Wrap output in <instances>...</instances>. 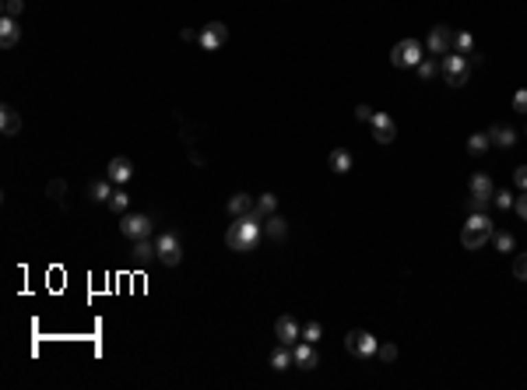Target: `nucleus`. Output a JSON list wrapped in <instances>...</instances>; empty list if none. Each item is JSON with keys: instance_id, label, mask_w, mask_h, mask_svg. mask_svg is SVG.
Wrapping results in <instances>:
<instances>
[{"instance_id": "nucleus-1", "label": "nucleus", "mask_w": 527, "mask_h": 390, "mask_svg": "<svg viewBox=\"0 0 527 390\" xmlns=\"http://www.w3.org/2000/svg\"><path fill=\"white\" fill-rule=\"evenodd\" d=\"M260 236H264V218L254 211V215L232 218V225H229V232H225V243H229V250H236V253H254V246L260 243Z\"/></svg>"}, {"instance_id": "nucleus-2", "label": "nucleus", "mask_w": 527, "mask_h": 390, "mask_svg": "<svg viewBox=\"0 0 527 390\" xmlns=\"http://www.w3.org/2000/svg\"><path fill=\"white\" fill-rule=\"evenodd\" d=\"M492 218L485 215V211H471V218H468V225L460 229V243L468 246V250H482L489 239H492Z\"/></svg>"}, {"instance_id": "nucleus-3", "label": "nucleus", "mask_w": 527, "mask_h": 390, "mask_svg": "<svg viewBox=\"0 0 527 390\" xmlns=\"http://www.w3.org/2000/svg\"><path fill=\"white\" fill-rule=\"evenodd\" d=\"M440 71H443V78H447L450 88H460V84H468L471 60L464 56V53H447V56H440Z\"/></svg>"}, {"instance_id": "nucleus-4", "label": "nucleus", "mask_w": 527, "mask_h": 390, "mask_svg": "<svg viewBox=\"0 0 527 390\" xmlns=\"http://www.w3.org/2000/svg\"><path fill=\"white\" fill-rule=\"evenodd\" d=\"M422 43L418 39H401V43H394V49H390V64L394 67H401V71H405V67H418L422 64Z\"/></svg>"}, {"instance_id": "nucleus-5", "label": "nucleus", "mask_w": 527, "mask_h": 390, "mask_svg": "<svg viewBox=\"0 0 527 390\" xmlns=\"http://www.w3.org/2000/svg\"><path fill=\"white\" fill-rule=\"evenodd\" d=\"M120 232L137 243V239H148V236L155 232V222H151V215H141V211H134V215H120Z\"/></svg>"}, {"instance_id": "nucleus-6", "label": "nucleus", "mask_w": 527, "mask_h": 390, "mask_svg": "<svg viewBox=\"0 0 527 390\" xmlns=\"http://www.w3.org/2000/svg\"><path fill=\"white\" fill-rule=\"evenodd\" d=\"M155 250H159V260L166 267H176L183 260V243H179L176 232H159L155 236Z\"/></svg>"}, {"instance_id": "nucleus-7", "label": "nucleus", "mask_w": 527, "mask_h": 390, "mask_svg": "<svg viewBox=\"0 0 527 390\" xmlns=\"http://www.w3.org/2000/svg\"><path fill=\"white\" fill-rule=\"evenodd\" d=\"M225 39H229V28L222 25V21H208L201 32H197V46L201 49H208V53H214V49H222L225 46Z\"/></svg>"}, {"instance_id": "nucleus-8", "label": "nucleus", "mask_w": 527, "mask_h": 390, "mask_svg": "<svg viewBox=\"0 0 527 390\" xmlns=\"http://www.w3.org/2000/svg\"><path fill=\"white\" fill-rule=\"evenodd\" d=\"M453 36H457V32H453L450 25H432V28H429V43H425L429 53H432V56L453 53Z\"/></svg>"}, {"instance_id": "nucleus-9", "label": "nucleus", "mask_w": 527, "mask_h": 390, "mask_svg": "<svg viewBox=\"0 0 527 390\" xmlns=\"http://www.w3.org/2000/svg\"><path fill=\"white\" fill-rule=\"evenodd\" d=\"M345 348H348L352 355H359V358H373V355H377V348H380V341H377L373 334H369V331H348Z\"/></svg>"}, {"instance_id": "nucleus-10", "label": "nucleus", "mask_w": 527, "mask_h": 390, "mask_svg": "<svg viewBox=\"0 0 527 390\" xmlns=\"http://www.w3.org/2000/svg\"><path fill=\"white\" fill-rule=\"evenodd\" d=\"M274 338H278V345H295L299 338H302V327L295 323V317H278V323H274Z\"/></svg>"}, {"instance_id": "nucleus-11", "label": "nucleus", "mask_w": 527, "mask_h": 390, "mask_svg": "<svg viewBox=\"0 0 527 390\" xmlns=\"http://www.w3.org/2000/svg\"><path fill=\"white\" fill-rule=\"evenodd\" d=\"M369 130H373V141L377 144H390L397 137V127H394V119L387 113H377L373 116V124H369Z\"/></svg>"}, {"instance_id": "nucleus-12", "label": "nucleus", "mask_w": 527, "mask_h": 390, "mask_svg": "<svg viewBox=\"0 0 527 390\" xmlns=\"http://www.w3.org/2000/svg\"><path fill=\"white\" fill-rule=\"evenodd\" d=\"M292 363H295L299 369H317L320 355H317V348L309 345V341H295V345H292Z\"/></svg>"}, {"instance_id": "nucleus-13", "label": "nucleus", "mask_w": 527, "mask_h": 390, "mask_svg": "<svg viewBox=\"0 0 527 390\" xmlns=\"http://www.w3.org/2000/svg\"><path fill=\"white\" fill-rule=\"evenodd\" d=\"M106 176L113 179L116 187H123V183H131V176H134V162L131 159H123V155H116L109 165H106Z\"/></svg>"}, {"instance_id": "nucleus-14", "label": "nucleus", "mask_w": 527, "mask_h": 390, "mask_svg": "<svg viewBox=\"0 0 527 390\" xmlns=\"http://www.w3.org/2000/svg\"><path fill=\"white\" fill-rule=\"evenodd\" d=\"M0 130H4L8 137L21 134V113H18L11 102H4V106H0Z\"/></svg>"}, {"instance_id": "nucleus-15", "label": "nucleus", "mask_w": 527, "mask_h": 390, "mask_svg": "<svg viewBox=\"0 0 527 390\" xmlns=\"http://www.w3.org/2000/svg\"><path fill=\"white\" fill-rule=\"evenodd\" d=\"M254 207H257V197H250V194H232V197H229V215H232V218L254 215Z\"/></svg>"}, {"instance_id": "nucleus-16", "label": "nucleus", "mask_w": 527, "mask_h": 390, "mask_svg": "<svg viewBox=\"0 0 527 390\" xmlns=\"http://www.w3.org/2000/svg\"><path fill=\"white\" fill-rule=\"evenodd\" d=\"M327 165H330V172H337V176H345V172H352V152L348 148H334V152L327 155Z\"/></svg>"}, {"instance_id": "nucleus-17", "label": "nucleus", "mask_w": 527, "mask_h": 390, "mask_svg": "<svg viewBox=\"0 0 527 390\" xmlns=\"http://www.w3.org/2000/svg\"><path fill=\"white\" fill-rule=\"evenodd\" d=\"M21 39V28H18V18H0V46H4V49H11L14 43Z\"/></svg>"}, {"instance_id": "nucleus-18", "label": "nucleus", "mask_w": 527, "mask_h": 390, "mask_svg": "<svg viewBox=\"0 0 527 390\" xmlns=\"http://www.w3.org/2000/svg\"><path fill=\"white\" fill-rule=\"evenodd\" d=\"M485 134H489V141H492L495 148H513V144H517V130H513V127H500V124H495V127H489Z\"/></svg>"}, {"instance_id": "nucleus-19", "label": "nucleus", "mask_w": 527, "mask_h": 390, "mask_svg": "<svg viewBox=\"0 0 527 390\" xmlns=\"http://www.w3.org/2000/svg\"><path fill=\"white\" fill-rule=\"evenodd\" d=\"M151 260H159V250H155V243H148V239H137V243H134V264L144 267V264H151Z\"/></svg>"}, {"instance_id": "nucleus-20", "label": "nucleus", "mask_w": 527, "mask_h": 390, "mask_svg": "<svg viewBox=\"0 0 527 390\" xmlns=\"http://www.w3.org/2000/svg\"><path fill=\"white\" fill-rule=\"evenodd\" d=\"M264 232H267L271 239H285V236H289V222L274 211V215H267V218H264Z\"/></svg>"}, {"instance_id": "nucleus-21", "label": "nucleus", "mask_w": 527, "mask_h": 390, "mask_svg": "<svg viewBox=\"0 0 527 390\" xmlns=\"http://www.w3.org/2000/svg\"><path fill=\"white\" fill-rule=\"evenodd\" d=\"M113 190H116V187H113V179L106 176V179H96L88 194H91V200H96V204H106V200L113 197Z\"/></svg>"}, {"instance_id": "nucleus-22", "label": "nucleus", "mask_w": 527, "mask_h": 390, "mask_svg": "<svg viewBox=\"0 0 527 390\" xmlns=\"http://www.w3.org/2000/svg\"><path fill=\"white\" fill-rule=\"evenodd\" d=\"M106 207H109V211H116V215H127V207H131V194L123 190V187H116L113 197L106 200Z\"/></svg>"}, {"instance_id": "nucleus-23", "label": "nucleus", "mask_w": 527, "mask_h": 390, "mask_svg": "<svg viewBox=\"0 0 527 390\" xmlns=\"http://www.w3.org/2000/svg\"><path fill=\"white\" fill-rule=\"evenodd\" d=\"M468 190H471V194H478V197H492V194H495V187H492V179H489L485 172H475V176H471V183H468Z\"/></svg>"}, {"instance_id": "nucleus-24", "label": "nucleus", "mask_w": 527, "mask_h": 390, "mask_svg": "<svg viewBox=\"0 0 527 390\" xmlns=\"http://www.w3.org/2000/svg\"><path fill=\"white\" fill-rule=\"evenodd\" d=\"M271 366H274L278 373H282V369H289V366H295V363H292V348H289V345L274 348V352H271Z\"/></svg>"}, {"instance_id": "nucleus-25", "label": "nucleus", "mask_w": 527, "mask_h": 390, "mask_svg": "<svg viewBox=\"0 0 527 390\" xmlns=\"http://www.w3.org/2000/svg\"><path fill=\"white\" fill-rule=\"evenodd\" d=\"M492 246L500 250V253H513V246H517V239L506 232V229H500V232H492Z\"/></svg>"}, {"instance_id": "nucleus-26", "label": "nucleus", "mask_w": 527, "mask_h": 390, "mask_svg": "<svg viewBox=\"0 0 527 390\" xmlns=\"http://www.w3.org/2000/svg\"><path fill=\"white\" fill-rule=\"evenodd\" d=\"M254 211H257L260 218L274 215V211H278V197H274V194H260V197H257V207H254Z\"/></svg>"}, {"instance_id": "nucleus-27", "label": "nucleus", "mask_w": 527, "mask_h": 390, "mask_svg": "<svg viewBox=\"0 0 527 390\" xmlns=\"http://www.w3.org/2000/svg\"><path fill=\"white\" fill-rule=\"evenodd\" d=\"M453 53H464V56L475 53V36L471 32H457L453 36Z\"/></svg>"}, {"instance_id": "nucleus-28", "label": "nucleus", "mask_w": 527, "mask_h": 390, "mask_svg": "<svg viewBox=\"0 0 527 390\" xmlns=\"http://www.w3.org/2000/svg\"><path fill=\"white\" fill-rule=\"evenodd\" d=\"M489 148H492L489 134H471V137H468V152H471V155H485Z\"/></svg>"}, {"instance_id": "nucleus-29", "label": "nucleus", "mask_w": 527, "mask_h": 390, "mask_svg": "<svg viewBox=\"0 0 527 390\" xmlns=\"http://www.w3.org/2000/svg\"><path fill=\"white\" fill-rule=\"evenodd\" d=\"M415 71H418V78H422V81H432V78L440 74V56H436V60H429V56H425Z\"/></svg>"}, {"instance_id": "nucleus-30", "label": "nucleus", "mask_w": 527, "mask_h": 390, "mask_svg": "<svg viewBox=\"0 0 527 390\" xmlns=\"http://www.w3.org/2000/svg\"><path fill=\"white\" fill-rule=\"evenodd\" d=\"M320 338H324V327H320L317 320H309V323L302 327V341H309V345H317Z\"/></svg>"}, {"instance_id": "nucleus-31", "label": "nucleus", "mask_w": 527, "mask_h": 390, "mask_svg": "<svg viewBox=\"0 0 527 390\" xmlns=\"http://www.w3.org/2000/svg\"><path fill=\"white\" fill-rule=\"evenodd\" d=\"M513 200H517V197H513L510 190H495V194H492V204L500 207V211H506V207H513Z\"/></svg>"}, {"instance_id": "nucleus-32", "label": "nucleus", "mask_w": 527, "mask_h": 390, "mask_svg": "<svg viewBox=\"0 0 527 390\" xmlns=\"http://www.w3.org/2000/svg\"><path fill=\"white\" fill-rule=\"evenodd\" d=\"M489 204H492V197H478V194H471V197H468V211H489Z\"/></svg>"}, {"instance_id": "nucleus-33", "label": "nucleus", "mask_w": 527, "mask_h": 390, "mask_svg": "<svg viewBox=\"0 0 527 390\" xmlns=\"http://www.w3.org/2000/svg\"><path fill=\"white\" fill-rule=\"evenodd\" d=\"M513 278H517V282H527V253H520V257L513 260Z\"/></svg>"}, {"instance_id": "nucleus-34", "label": "nucleus", "mask_w": 527, "mask_h": 390, "mask_svg": "<svg viewBox=\"0 0 527 390\" xmlns=\"http://www.w3.org/2000/svg\"><path fill=\"white\" fill-rule=\"evenodd\" d=\"M377 358L387 366V363H394V358H397V348H394V345H380V348H377Z\"/></svg>"}, {"instance_id": "nucleus-35", "label": "nucleus", "mask_w": 527, "mask_h": 390, "mask_svg": "<svg viewBox=\"0 0 527 390\" xmlns=\"http://www.w3.org/2000/svg\"><path fill=\"white\" fill-rule=\"evenodd\" d=\"M25 11V0H4V14L8 18H18Z\"/></svg>"}, {"instance_id": "nucleus-36", "label": "nucleus", "mask_w": 527, "mask_h": 390, "mask_svg": "<svg viewBox=\"0 0 527 390\" xmlns=\"http://www.w3.org/2000/svg\"><path fill=\"white\" fill-rule=\"evenodd\" d=\"M513 113H524L527 116V88H520V92L513 95Z\"/></svg>"}, {"instance_id": "nucleus-37", "label": "nucleus", "mask_w": 527, "mask_h": 390, "mask_svg": "<svg viewBox=\"0 0 527 390\" xmlns=\"http://www.w3.org/2000/svg\"><path fill=\"white\" fill-rule=\"evenodd\" d=\"M373 109H369V106H355V119H359V124H373Z\"/></svg>"}, {"instance_id": "nucleus-38", "label": "nucleus", "mask_w": 527, "mask_h": 390, "mask_svg": "<svg viewBox=\"0 0 527 390\" xmlns=\"http://www.w3.org/2000/svg\"><path fill=\"white\" fill-rule=\"evenodd\" d=\"M513 183L527 194V165H520V169H513Z\"/></svg>"}, {"instance_id": "nucleus-39", "label": "nucleus", "mask_w": 527, "mask_h": 390, "mask_svg": "<svg viewBox=\"0 0 527 390\" xmlns=\"http://www.w3.org/2000/svg\"><path fill=\"white\" fill-rule=\"evenodd\" d=\"M49 194H53V200H64V179H53V183H49Z\"/></svg>"}, {"instance_id": "nucleus-40", "label": "nucleus", "mask_w": 527, "mask_h": 390, "mask_svg": "<svg viewBox=\"0 0 527 390\" xmlns=\"http://www.w3.org/2000/svg\"><path fill=\"white\" fill-rule=\"evenodd\" d=\"M513 211H517V215H520V218H524V222H527V194H524V197H517V200H513Z\"/></svg>"}]
</instances>
